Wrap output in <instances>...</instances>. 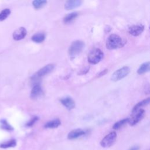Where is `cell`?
Here are the masks:
<instances>
[{"instance_id":"5bb4252c","label":"cell","mask_w":150,"mask_h":150,"mask_svg":"<svg viewBox=\"0 0 150 150\" xmlns=\"http://www.w3.org/2000/svg\"><path fill=\"white\" fill-rule=\"evenodd\" d=\"M61 124V121L59 119L56 118L47 121L44 125L45 128H56Z\"/></svg>"},{"instance_id":"e0dca14e","label":"cell","mask_w":150,"mask_h":150,"mask_svg":"<svg viewBox=\"0 0 150 150\" xmlns=\"http://www.w3.org/2000/svg\"><path fill=\"white\" fill-rule=\"evenodd\" d=\"M45 35L44 33L42 32H39V33H36L35 35H33L31 39L32 40H33L34 42L35 43H42V42L44 41V40L45 39Z\"/></svg>"},{"instance_id":"4fadbf2b","label":"cell","mask_w":150,"mask_h":150,"mask_svg":"<svg viewBox=\"0 0 150 150\" xmlns=\"http://www.w3.org/2000/svg\"><path fill=\"white\" fill-rule=\"evenodd\" d=\"M43 94L42 88L39 84H34L31 92H30V97L32 98H36L40 96Z\"/></svg>"},{"instance_id":"2e32d148","label":"cell","mask_w":150,"mask_h":150,"mask_svg":"<svg viewBox=\"0 0 150 150\" xmlns=\"http://www.w3.org/2000/svg\"><path fill=\"white\" fill-rule=\"evenodd\" d=\"M149 67H150V63L149 62H146L145 63H143L141 64L139 68L138 69L137 73L139 74H144L149 70Z\"/></svg>"},{"instance_id":"8fae6325","label":"cell","mask_w":150,"mask_h":150,"mask_svg":"<svg viewBox=\"0 0 150 150\" xmlns=\"http://www.w3.org/2000/svg\"><path fill=\"white\" fill-rule=\"evenodd\" d=\"M86 134V131L82 129L77 128L71 131L67 135V138L69 139H77L81 136Z\"/></svg>"},{"instance_id":"9a60e30c","label":"cell","mask_w":150,"mask_h":150,"mask_svg":"<svg viewBox=\"0 0 150 150\" xmlns=\"http://www.w3.org/2000/svg\"><path fill=\"white\" fill-rule=\"evenodd\" d=\"M149 100H150V98L148 97V98H145V99L142 100L141 101L138 102V103L133 107L132 110V112H135V111H138V110H139V109H141V107L147 105L149 103Z\"/></svg>"},{"instance_id":"ac0fdd59","label":"cell","mask_w":150,"mask_h":150,"mask_svg":"<svg viewBox=\"0 0 150 150\" xmlns=\"http://www.w3.org/2000/svg\"><path fill=\"white\" fill-rule=\"evenodd\" d=\"M79 15L78 12H73L66 15L63 18V22L64 23H69L74 20Z\"/></svg>"},{"instance_id":"3957f363","label":"cell","mask_w":150,"mask_h":150,"mask_svg":"<svg viewBox=\"0 0 150 150\" xmlns=\"http://www.w3.org/2000/svg\"><path fill=\"white\" fill-rule=\"evenodd\" d=\"M104 53L102 50L98 48L93 49L88 54V62L93 64H96L99 63L103 58Z\"/></svg>"},{"instance_id":"6da1fadb","label":"cell","mask_w":150,"mask_h":150,"mask_svg":"<svg viewBox=\"0 0 150 150\" xmlns=\"http://www.w3.org/2000/svg\"><path fill=\"white\" fill-rule=\"evenodd\" d=\"M125 42L122 38L117 34H111L107 39L106 47L110 50L116 49L122 47Z\"/></svg>"},{"instance_id":"52a82bcc","label":"cell","mask_w":150,"mask_h":150,"mask_svg":"<svg viewBox=\"0 0 150 150\" xmlns=\"http://www.w3.org/2000/svg\"><path fill=\"white\" fill-rule=\"evenodd\" d=\"M145 114V110L144 109H139L138 111L132 112V115L130 118H129L128 124L134 126L138 123L144 117Z\"/></svg>"},{"instance_id":"ba28073f","label":"cell","mask_w":150,"mask_h":150,"mask_svg":"<svg viewBox=\"0 0 150 150\" xmlns=\"http://www.w3.org/2000/svg\"><path fill=\"white\" fill-rule=\"evenodd\" d=\"M144 30V26L142 24L134 25L130 26L128 29V32L130 35L133 36H138L141 35Z\"/></svg>"},{"instance_id":"9c48e42d","label":"cell","mask_w":150,"mask_h":150,"mask_svg":"<svg viewBox=\"0 0 150 150\" xmlns=\"http://www.w3.org/2000/svg\"><path fill=\"white\" fill-rule=\"evenodd\" d=\"M27 34V30L24 27H20L13 33V38L15 40H20L25 38Z\"/></svg>"},{"instance_id":"7a4b0ae2","label":"cell","mask_w":150,"mask_h":150,"mask_svg":"<svg viewBox=\"0 0 150 150\" xmlns=\"http://www.w3.org/2000/svg\"><path fill=\"white\" fill-rule=\"evenodd\" d=\"M85 44L84 42L80 40H77L71 43L70 45L69 50H68V53L71 59L75 58L76 56H77L83 50L84 48Z\"/></svg>"},{"instance_id":"44dd1931","label":"cell","mask_w":150,"mask_h":150,"mask_svg":"<svg viewBox=\"0 0 150 150\" xmlns=\"http://www.w3.org/2000/svg\"><path fill=\"white\" fill-rule=\"evenodd\" d=\"M0 127L2 129L6 131H12L13 129V127L4 119L0 120Z\"/></svg>"},{"instance_id":"30bf717a","label":"cell","mask_w":150,"mask_h":150,"mask_svg":"<svg viewBox=\"0 0 150 150\" xmlns=\"http://www.w3.org/2000/svg\"><path fill=\"white\" fill-rule=\"evenodd\" d=\"M60 101L67 109L69 110L73 109L76 106L75 101L70 97H65L62 98L60 100Z\"/></svg>"},{"instance_id":"ffe728a7","label":"cell","mask_w":150,"mask_h":150,"mask_svg":"<svg viewBox=\"0 0 150 150\" xmlns=\"http://www.w3.org/2000/svg\"><path fill=\"white\" fill-rule=\"evenodd\" d=\"M129 121V118H124L122 120H121L117 122H116L112 126V128L114 129H118L122 126H124L125 124L128 122Z\"/></svg>"},{"instance_id":"d4e9b609","label":"cell","mask_w":150,"mask_h":150,"mask_svg":"<svg viewBox=\"0 0 150 150\" xmlns=\"http://www.w3.org/2000/svg\"><path fill=\"white\" fill-rule=\"evenodd\" d=\"M107 72H108V70H107V69H104V70L101 71L97 74V77H101V76H104Z\"/></svg>"},{"instance_id":"484cf974","label":"cell","mask_w":150,"mask_h":150,"mask_svg":"<svg viewBox=\"0 0 150 150\" xmlns=\"http://www.w3.org/2000/svg\"><path fill=\"white\" fill-rule=\"evenodd\" d=\"M139 146L138 145H135L132 146L131 148H130L128 150H139Z\"/></svg>"},{"instance_id":"8992f818","label":"cell","mask_w":150,"mask_h":150,"mask_svg":"<svg viewBox=\"0 0 150 150\" xmlns=\"http://www.w3.org/2000/svg\"><path fill=\"white\" fill-rule=\"evenodd\" d=\"M117 138V134L115 131H112L106 135L101 141L100 145L103 148H108L112 146Z\"/></svg>"},{"instance_id":"7402d4cb","label":"cell","mask_w":150,"mask_h":150,"mask_svg":"<svg viewBox=\"0 0 150 150\" xmlns=\"http://www.w3.org/2000/svg\"><path fill=\"white\" fill-rule=\"evenodd\" d=\"M46 4L47 1L46 0H35L32 2V5L36 9H39L43 7Z\"/></svg>"},{"instance_id":"cb8c5ba5","label":"cell","mask_w":150,"mask_h":150,"mask_svg":"<svg viewBox=\"0 0 150 150\" xmlns=\"http://www.w3.org/2000/svg\"><path fill=\"white\" fill-rule=\"evenodd\" d=\"M39 120V117H37V116H34L26 124V127H32V125H34V124L37 121H38Z\"/></svg>"},{"instance_id":"7c38bea8","label":"cell","mask_w":150,"mask_h":150,"mask_svg":"<svg viewBox=\"0 0 150 150\" xmlns=\"http://www.w3.org/2000/svg\"><path fill=\"white\" fill-rule=\"evenodd\" d=\"M81 3L82 1L80 0H69L65 2L64 8L66 10H71L80 6Z\"/></svg>"},{"instance_id":"d6986e66","label":"cell","mask_w":150,"mask_h":150,"mask_svg":"<svg viewBox=\"0 0 150 150\" xmlns=\"http://www.w3.org/2000/svg\"><path fill=\"white\" fill-rule=\"evenodd\" d=\"M16 145V141L15 139H11L7 142L1 143L0 144V148L6 149L8 148L15 147Z\"/></svg>"},{"instance_id":"5b68a950","label":"cell","mask_w":150,"mask_h":150,"mask_svg":"<svg viewBox=\"0 0 150 150\" xmlns=\"http://www.w3.org/2000/svg\"><path fill=\"white\" fill-rule=\"evenodd\" d=\"M130 72V69L128 66H123L115 71L111 76V80L114 81H119L125 77Z\"/></svg>"},{"instance_id":"277c9868","label":"cell","mask_w":150,"mask_h":150,"mask_svg":"<svg viewBox=\"0 0 150 150\" xmlns=\"http://www.w3.org/2000/svg\"><path fill=\"white\" fill-rule=\"evenodd\" d=\"M54 68V65L53 64H48L47 65H45L44 67L39 69L35 74H33L32 77V81H35L38 80L40 77H43L50 72L52 71V70Z\"/></svg>"},{"instance_id":"603a6c76","label":"cell","mask_w":150,"mask_h":150,"mask_svg":"<svg viewBox=\"0 0 150 150\" xmlns=\"http://www.w3.org/2000/svg\"><path fill=\"white\" fill-rule=\"evenodd\" d=\"M11 13V10L8 8L4 9L0 12V21H4Z\"/></svg>"}]
</instances>
